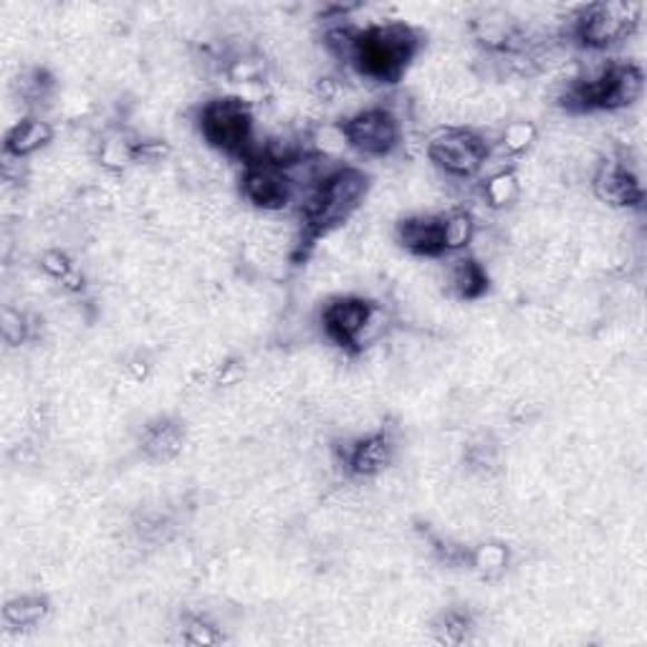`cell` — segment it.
<instances>
[{
    "mask_svg": "<svg viewBox=\"0 0 647 647\" xmlns=\"http://www.w3.org/2000/svg\"><path fill=\"white\" fill-rule=\"evenodd\" d=\"M370 190V177L357 167H340L312 190L304 193L302 215L306 238L314 241L352 218Z\"/></svg>",
    "mask_w": 647,
    "mask_h": 647,
    "instance_id": "cell-1",
    "label": "cell"
},
{
    "mask_svg": "<svg viewBox=\"0 0 647 647\" xmlns=\"http://www.w3.org/2000/svg\"><path fill=\"white\" fill-rule=\"evenodd\" d=\"M418 46V33L405 23L370 26L360 31L350 63L364 79L390 84L400 79Z\"/></svg>",
    "mask_w": 647,
    "mask_h": 647,
    "instance_id": "cell-2",
    "label": "cell"
},
{
    "mask_svg": "<svg viewBox=\"0 0 647 647\" xmlns=\"http://www.w3.org/2000/svg\"><path fill=\"white\" fill-rule=\"evenodd\" d=\"M200 129L203 137L220 153L246 157L248 163L253 153H256L251 109L238 97H220L208 101L200 111Z\"/></svg>",
    "mask_w": 647,
    "mask_h": 647,
    "instance_id": "cell-3",
    "label": "cell"
},
{
    "mask_svg": "<svg viewBox=\"0 0 647 647\" xmlns=\"http://www.w3.org/2000/svg\"><path fill=\"white\" fill-rule=\"evenodd\" d=\"M640 8L630 3H597L587 6L571 18V39L592 51H605L609 46L627 41L637 23Z\"/></svg>",
    "mask_w": 647,
    "mask_h": 647,
    "instance_id": "cell-4",
    "label": "cell"
},
{
    "mask_svg": "<svg viewBox=\"0 0 647 647\" xmlns=\"http://www.w3.org/2000/svg\"><path fill=\"white\" fill-rule=\"evenodd\" d=\"M428 157L445 175L465 180V177H473L483 170L491 157V149L486 145V139L471 133V129L448 127L430 137Z\"/></svg>",
    "mask_w": 647,
    "mask_h": 647,
    "instance_id": "cell-5",
    "label": "cell"
},
{
    "mask_svg": "<svg viewBox=\"0 0 647 647\" xmlns=\"http://www.w3.org/2000/svg\"><path fill=\"white\" fill-rule=\"evenodd\" d=\"M346 147L367 157H384L400 145V121L390 109L374 107L342 121Z\"/></svg>",
    "mask_w": 647,
    "mask_h": 647,
    "instance_id": "cell-6",
    "label": "cell"
},
{
    "mask_svg": "<svg viewBox=\"0 0 647 647\" xmlns=\"http://www.w3.org/2000/svg\"><path fill=\"white\" fill-rule=\"evenodd\" d=\"M243 195L258 208L264 210H281L294 200V185L284 173V167L271 163H251L243 173Z\"/></svg>",
    "mask_w": 647,
    "mask_h": 647,
    "instance_id": "cell-7",
    "label": "cell"
},
{
    "mask_svg": "<svg viewBox=\"0 0 647 647\" xmlns=\"http://www.w3.org/2000/svg\"><path fill=\"white\" fill-rule=\"evenodd\" d=\"M592 187L599 200L615 205V208H630V205L643 200V187L637 183L635 173L627 167V163L615 157L599 163L592 177Z\"/></svg>",
    "mask_w": 647,
    "mask_h": 647,
    "instance_id": "cell-8",
    "label": "cell"
},
{
    "mask_svg": "<svg viewBox=\"0 0 647 647\" xmlns=\"http://www.w3.org/2000/svg\"><path fill=\"white\" fill-rule=\"evenodd\" d=\"M372 306L374 304L364 302V298L360 296L334 298V302L324 308V316H322L324 332L330 334L332 342L354 350V342H357V336L362 332L364 322H367Z\"/></svg>",
    "mask_w": 647,
    "mask_h": 647,
    "instance_id": "cell-9",
    "label": "cell"
},
{
    "mask_svg": "<svg viewBox=\"0 0 647 647\" xmlns=\"http://www.w3.org/2000/svg\"><path fill=\"white\" fill-rule=\"evenodd\" d=\"M398 241L415 256H443V215H410L398 225Z\"/></svg>",
    "mask_w": 647,
    "mask_h": 647,
    "instance_id": "cell-10",
    "label": "cell"
},
{
    "mask_svg": "<svg viewBox=\"0 0 647 647\" xmlns=\"http://www.w3.org/2000/svg\"><path fill=\"white\" fill-rule=\"evenodd\" d=\"M392 458H395V440L388 433H372L352 443L350 453L344 458V465L354 476L372 478L380 476L392 463Z\"/></svg>",
    "mask_w": 647,
    "mask_h": 647,
    "instance_id": "cell-11",
    "label": "cell"
},
{
    "mask_svg": "<svg viewBox=\"0 0 647 647\" xmlns=\"http://www.w3.org/2000/svg\"><path fill=\"white\" fill-rule=\"evenodd\" d=\"M53 139V129L49 121L43 119H23L8 133L6 137V157L23 159L28 155L39 153L41 147H46Z\"/></svg>",
    "mask_w": 647,
    "mask_h": 647,
    "instance_id": "cell-12",
    "label": "cell"
},
{
    "mask_svg": "<svg viewBox=\"0 0 647 647\" xmlns=\"http://www.w3.org/2000/svg\"><path fill=\"white\" fill-rule=\"evenodd\" d=\"M185 430L177 420H157V423L145 428L143 448L149 458L155 461H170L183 450Z\"/></svg>",
    "mask_w": 647,
    "mask_h": 647,
    "instance_id": "cell-13",
    "label": "cell"
},
{
    "mask_svg": "<svg viewBox=\"0 0 647 647\" xmlns=\"http://www.w3.org/2000/svg\"><path fill=\"white\" fill-rule=\"evenodd\" d=\"M448 284L455 296L471 302V298L481 296L486 286H489V276H486V268L476 258H458L448 271Z\"/></svg>",
    "mask_w": 647,
    "mask_h": 647,
    "instance_id": "cell-14",
    "label": "cell"
},
{
    "mask_svg": "<svg viewBox=\"0 0 647 647\" xmlns=\"http://www.w3.org/2000/svg\"><path fill=\"white\" fill-rule=\"evenodd\" d=\"M521 195V183H519V175H516L511 167H506V170H496L489 177H486L483 183V200L489 208H509L516 200H519Z\"/></svg>",
    "mask_w": 647,
    "mask_h": 647,
    "instance_id": "cell-15",
    "label": "cell"
},
{
    "mask_svg": "<svg viewBox=\"0 0 647 647\" xmlns=\"http://www.w3.org/2000/svg\"><path fill=\"white\" fill-rule=\"evenodd\" d=\"M476 238V218L468 210H450L443 215V243L445 253L468 248Z\"/></svg>",
    "mask_w": 647,
    "mask_h": 647,
    "instance_id": "cell-16",
    "label": "cell"
},
{
    "mask_svg": "<svg viewBox=\"0 0 647 647\" xmlns=\"http://www.w3.org/2000/svg\"><path fill=\"white\" fill-rule=\"evenodd\" d=\"M46 612H49V605L41 597H18L13 602H8L3 609V617L8 625L13 627H33L39 625Z\"/></svg>",
    "mask_w": 647,
    "mask_h": 647,
    "instance_id": "cell-17",
    "label": "cell"
},
{
    "mask_svg": "<svg viewBox=\"0 0 647 647\" xmlns=\"http://www.w3.org/2000/svg\"><path fill=\"white\" fill-rule=\"evenodd\" d=\"M533 139H537V127H533L531 121L519 119V121H511V125L503 127L501 147L509 155H521L523 149H529L533 145Z\"/></svg>",
    "mask_w": 647,
    "mask_h": 647,
    "instance_id": "cell-18",
    "label": "cell"
},
{
    "mask_svg": "<svg viewBox=\"0 0 647 647\" xmlns=\"http://www.w3.org/2000/svg\"><path fill=\"white\" fill-rule=\"evenodd\" d=\"M506 561H509V551L501 543H483V547H478L471 555V565L486 577L503 571Z\"/></svg>",
    "mask_w": 647,
    "mask_h": 647,
    "instance_id": "cell-19",
    "label": "cell"
},
{
    "mask_svg": "<svg viewBox=\"0 0 647 647\" xmlns=\"http://www.w3.org/2000/svg\"><path fill=\"white\" fill-rule=\"evenodd\" d=\"M468 630H471V620H468V615L463 612H445L443 620L438 623L440 640L448 645L463 643L468 637Z\"/></svg>",
    "mask_w": 647,
    "mask_h": 647,
    "instance_id": "cell-20",
    "label": "cell"
},
{
    "mask_svg": "<svg viewBox=\"0 0 647 647\" xmlns=\"http://www.w3.org/2000/svg\"><path fill=\"white\" fill-rule=\"evenodd\" d=\"M3 334H6V340L8 342H21L23 336H26V330H28V324H26V318L21 314H16V312H6L3 316Z\"/></svg>",
    "mask_w": 647,
    "mask_h": 647,
    "instance_id": "cell-21",
    "label": "cell"
},
{
    "mask_svg": "<svg viewBox=\"0 0 647 647\" xmlns=\"http://www.w3.org/2000/svg\"><path fill=\"white\" fill-rule=\"evenodd\" d=\"M218 640L213 633V627L203 625V623H190V627H185V643L190 645H210Z\"/></svg>",
    "mask_w": 647,
    "mask_h": 647,
    "instance_id": "cell-22",
    "label": "cell"
}]
</instances>
